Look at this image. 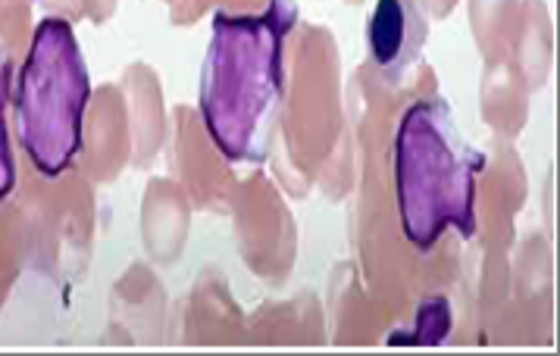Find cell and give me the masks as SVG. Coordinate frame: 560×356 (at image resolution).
I'll use <instances>...</instances> for the list:
<instances>
[{"label": "cell", "instance_id": "7a4b0ae2", "mask_svg": "<svg viewBox=\"0 0 560 356\" xmlns=\"http://www.w3.org/2000/svg\"><path fill=\"white\" fill-rule=\"evenodd\" d=\"M482 154L457 129L442 97L417 100L395 138V188L407 241L432 250L454 228L464 238L476 225V176Z\"/></svg>", "mask_w": 560, "mask_h": 356}, {"label": "cell", "instance_id": "277c9868", "mask_svg": "<svg viewBox=\"0 0 560 356\" xmlns=\"http://www.w3.org/2000/svg\"><path fill=\"white\" fill-rule=\"evenodd\" d=\"M429 25L417 0H380L370 16V57L385 82H401L404 72L427 45Z\"/></svg>", "mask_w": 560, "mask_h": 356}, {"label": "cell", "instance_id": "6da1fadb", "mask_svg": "<svg viewBox=\"0 0 560 356\" xmlns=\"http://www.w3.org/2000/svg\"><path fill=\"white\" fill-rule=\"evenodd\" d=\"M294 16L292 0H272L260 16H217L201 69V110L229 159L267 156L282 97V47Z\"/></svg>", "mask_w": 560, "mask_h": 356}, {"label": "cell", "instance_id": "3957f363", "mask_svg": "<svg viewBox=\"0 0 560 356\" xmlns=\"http://www.w3.org/2000/svg\"><path fill=\"white\" fill-rule=\"evenodd\" d=\"M89 97V69L72 25L47 16L32 35L16 85V138L38 176H63L82 151Z\"/></svg>", "mask_w": 560, "mask_h": 356}]
</instances>
